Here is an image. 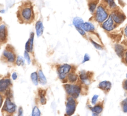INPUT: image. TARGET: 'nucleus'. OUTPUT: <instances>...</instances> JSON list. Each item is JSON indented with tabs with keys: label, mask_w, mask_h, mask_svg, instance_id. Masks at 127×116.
Instances as JSON below:
<instances>
[{
	"label": "nucleus",
	"mask_w": 127,
	"mask_h": 116,
	"mask_svg": "<svg viewBox=\"0 0 127 116\" xmlns=\"http://www.w3.org/2000/svg\"><path fill=\"white\" fill-rule=\"evenodd\" d=\"M81 27L86 32H93L95 30V27L91 22H83Z\"/></svg>",
	"instance_id": "nucleus-12"
},
{
	"label": "nucleus",
	"mask_w": 127,
	"mask_h": 116,
	"mask_svg": "<svg viewBox=\"0 0 127 116\" xmlns=\"http://www.w3.org/2000/svg\"><path fill=\"white\" fill-rule=\"evenodd\" d=\"M124 33H125V36L127 37V26H126V27L125 28V30H124Z\"/></svg>",
	"instance_id": "nucleus-38"
},
{
	"label": "nucleus",
	"mask_w": 127,
	"mask_h": 116,
	"mask_svg": "<svg viewBox=\"0 0 127 116\" xmlns=\"http://www.w3.org/2000/svg\"><path fill=\"white\" fill-rule=\"evenodd\" d=\"M91 108V109L92 111H93V113H97V114H100V113H101L102 111V110H103L102 106L101 105H99V104L93 107V108Z\"/></svg>",
	"instance_id": "nucleus-20"
},
{
	"label": "nucleus",
	"mask_w": 127,
	"mask_h": 116,
	"mask_svg": "<svg viewBox=\"0 0 127 116\" xmlns=\"http://www.w3.org/2000/svg\"><path fill=\"white\" fill-rule=\"evenodd\" d=\"M38 79H39V81L41 84H45L47 83V79H46L45 77L43 75V72L41 70H39L38 72Z\"/></svg>",
	"instance_id": "nucleus-18"
},
{
	"label": "nucleus",
	"mask_w": 127,
	"mask_h": 116,
	"mask_svg": "<svg viewBox=\"0 0 127 116\" xmlns=\"http://www.w3.org/2000/svg\"><path fill=\"white\" fill-rule=\"evenodd\" d=\"M64 88L67 94L74 98H78L81 93V88L78 85L65 84L64 85Z\"/></svg>",
	"instance_id": "nucleus-3"
},
{
	"label": "nucleus",
	"mask_w": 127,
	"mask_h": 116,
	"mask_svg": "<svg viewBox=\"0 0 127 116\" xmlns=\"http://www.w3.org/2000/svg\"><path fill=\"white\" fill-rule=\"evenodd\" d=\"M89 60H90V57H89V55L88 54H87V53H86L85 55H84V59H83V61L82 63H85V62H88V61H89Z\"/></svg>",
	"instance_id": "nucleus-32"
},
{
	"label": "nucleus",
	"mask_w": 127,
	"mask_h": 116,
	"mask_svg": "<svg viewBox=\"0 0 127 116\" xmlns=\"http://www.w3.org/2000/svg\"><path fill=\"white\" fill-rule=\"evenodd\" d=\"M112 17L113 19H114V22L116 24H121L124 21V20L126 19L125 14H123L122 12H120V11H115L112 13L111 14Z\"/></svg>",
	"instance_id": "nucleus-8"
},
{
	"label": "nucleus",
	"mask_w": 127,
	"mask_h": 116,
	"mask_svg": "<svg viewBox=\"0 0 127 116\" xmlns=\"http://www.w3.org/2000/svg\"><path fill=\"white\" fill-rule=\"evenodd\" d=\"M32 115L33 116H39L41 115L40 111L39 109L37 106H35L33 108V111H32Z\"/></svg>",
	"instance_id": "nucleus-24"
},
{
	"label": "nucleus",
	"mask_w": 127,
	"mask_h": 116,
	"mask_svg": "<svg viewBox=\"0 0 127 116\" xmlns=\"http://www.w3.org/2000/svg\"><path fill=\"white\" fill-rule=\"evenodd\" d=\"M80 78L81 79L82 82L84 83V84H89L90 82V79H89V76L88 75V73H86L84 71L81 72L80 73Z\"/></svg>",
	"instance_id": "nucleus-16"
},
{
	"label": "nucleus",
	"mask_w": 127,
	"mask_h": 116,
	"mask_svg": "<svg viewBox=\"0 0 127 116\" xmlns=\"http://www.w3.org/2000/svg\"><path fill=\"white\" fill-rule=\"evenodd\" d=\"M112 86L111 83L107 81H104L101 82L99 83V88L100 89H102L104 91H109L110 89Z\"/></svg>",
	"instance_id": "nucleus-13"
},
{
	"label": "nucleus",
	"mask_w": 127,
	"mask_h": 116,
	"mask_svg": "<svg viewBox=\"0 0 127 116\" xmlns=\"http://www.w3.org/2000/svg\"><path fill=\"white\" fill-rule=\"evenodd\" d=\"M68 80L71 82V83H74L75 81H76L77 79H78V77H77L76 75L74 74V73H69L68 76Z\"/></svg>",
	"instance_id": "nucleus-23"
},
{
	"label": "nucleus",
	"mask_w": 127,
	"mask_h": 116,
	"mask_svg": "<svg viewBox=\"0 0 127 116\" xmlns=\"http://www.w3.org/2000/svg\"><path fill=\"white\" fill-rule=\"evenodd\" d=\"M83 22H83V20L79 17H76L73 19V24L74 26V27H76V29H77V31L82 36H85L86 31H84L81 27V25Z\"/></svg>",
	"instance_id": "nucleus-7"
},
{
	"label": "nucleus",
	"mask_w": 127,
	"mask_h": 116,
	"mask_svg": "<svg viewBox=\"0 0 127 116\" xmlns=\"http://www.w3.org/2000/svg\"><path fill=\"white\" fill-rule=\"evenodd\" d=\"M125 62L127 65V51L125 53Z\"/></svg>",
	"instance_id": "nucleus-37"
},
{
	"label": "nucleus",
	"mask_w": 127,
	"mask_h": 116,
	"mask_svg": "<svg viewBox=\"0 0 127 116\" xmlns=\"http://www.w3.org/2000/svg\"><path fill=\"white\" fill-rule=\"evenodd\" d=\"M16 64L18 66H21L24 65V61L22 57H21V56L17 57V59H16Z\"/></svg>",
	"instance_id": "nucleus-26"
},
{
	"label": "nucleus",
	"mask_w": 127,
	"mask_h": 116,
	"mask_svg": "<svg viewBox=\"0 0 127 116\" xmlns=\"http://www.w3.org/2000/svg\"><path fill=\"white\" fill-rule=\"evenodd\" d=\"M1 105H2V96H1Z\"/></svg>",
	"instance_id": "nucleus-39"
},
{
	"label": "nucleus",
	"mask_w": 127,
	"mask_h": 116,
	"mask_svg": "<svg viewBox=\"0 0 127 116\" xmlns=\"http://www.w3.org/2000/svg\"><path fill=\"white\" fill-rule=\"evenodd\" d=\"M114 21L110 15L107 19L104 21L102 24V27L107 31H111L114 29Z\"/></svg>",
	"instance_id": "nucleus-9"
},
{
	"label": "nucleus",
	"mask_w": 127,
	"mask_h": 116,
	"mask_svg": "<svg viewBox=\"0 0 127 116\" xmlns=\"http://www.w3.org/2000/svg\"><path fill=\"white\" fill-rule=\"evenodd\" d=\"M35 29L37 37H40L42 36L43 32V26L42 21H39L36 23Z\"/></svg>",
	"instance_id": "nucleus-15"
},
{
	"label": "nucleus",
	"mask_w": 127,
	"mask_h": 116,
	"mask_svg": "<svg viewBox=\"0 0 127 116\" xmlns=\"http://www.w3.org/2000/svg\"><path fill=\"white\" fill-rule=\"evenodd\" d=\"M31 78L32 81V83H33L35 86L38 85L39 79H38V74H37V72H33V73H32V74H31Z\"/></svg>",
	"instance_id": "nucleus-19"
},
{
	"label": "nucleus",
	"mask_w": 127,
	"mask_h": 116,
	"mask_svg": "<svg viewBox=\"0 0 127 116\" xmlns=\"http://www.w3.org/2000/svg\"></svg>",
	"instance_id": "nucleus-40"
},
{
	"label": "nucleus",
	"mask_w": 127,
	"mask_h": 116,
	"mask_svg": "<svg viewBox=\"0 0 127 116\" xmlns=\"http://www.w3.org/2000/svg\"><path fill=\"white\" fill-rule=\"evenodd\" d=\"M25 48H26V50H27L28 52H31V49H30V40H29V39L28 40V41L27 42V43H26Z\"/></svg>",
	"instance_id": "nucleus-33"
},
{
	"label": "nucleus",
	"mask_w": 127,
	"mask_h": 116,
	"mask_svg": "<svg viewBox=\"0 0 127 116\" xmlns=\"http://www.w3.org/2000/svg\"><path fill=\"white\" fill-rule=\"evenodd\" d=\"M98 98H99V96H98V95H94V96L93 97V98H92L91 103H92V104H93V105H94V104H95V103H96L97 100Z\"/></svg>",
	"instance_id": "nucleus-31"
},
{
	"label": "nucleus",
	"mask_w": 127,
	"mask_h": 116,
	"mask_svg": "<svg viewBox=\"0 0 127 116\" xmlns=\"http://www.w3.org/2000/svg\"><path fill=\"white\" fill-rule=\"evenodd\" d=\"M97 2L94 1H91L89 3V9L91 13H93L96 10L97 7Z\"/></svg>",
	"instance_id": "nucleus-21"
},
{
	"label": "nucleus",
	"mask_w": 127,
	"mask_h": 116,
	"mask_svg": "<svg viewBox=\"0 0 127 116\" xmlns=\"http://www.w3.org/2000/svg\"><path fill=\"white\" fill-rule=\"evenodd\" d=\"M108 16H109L108 12L103 5L101 4L97 6L96 10H95V18L98 22L99 23L104 22V21L107 19Z\"/></svg>",
	"instance_id": "nucleus-2"
},
{
	"label": "nucleus",
	"mask_w": 127,
	"mask_h": 116,
	"mask_svg": "<svg viewBox=\"0 0 127 116\" xmlns=\"http://www.w3.org/2000/svg\"><path fill=\"white\" fill-rule=\"evenodd\" d=\"M124 88L127 91V79L124 82Z\"/></svg>",
	"instance_id": "nucleus-36"
},
{
	"label": "nucleus",
	"mask_w": 127,
	"mask_h": 116,
	"mask_svg": "<svg viewBox=\"0 0 127 116\" xmlns=\"http://www.w3.org/2000/svg\"><path fill=\"white\" fill-rule=\"evenodd\" d=\"M122 105L123 111L124 113H127V98L123 101L122 103Z\"/></svg>",
	"instance_id": "nucleus-28"
},
{
	"label": "nucleus",
	"mask_w": 127,
	"mask_h": 116,
	"mask_svg": "<svg viewBox=\"0 0 127 116\" xmlns=\"http://www.w3.org/2000/svg\"><path fill=\"white\" fill-rule=\"evenodd\" d=\"M20 18L24 22H31L33 19V11L31 4H25L20 8Z\"/></svg>",
	"instance_id": "nucleus-1"
},
{
	"label": "nucleus",
	"mask_w": 127,
	"mask_h": 116,
	"mask_svg": "<svg viewBox=\"0 0 127 116\" xmlns=\"http://www.w3.org/2000/svg\"><path fill=\"white\" fill-rule=\"evenodd\" d=\"M7 37V30L4 25H1L0 27V39L1 42H4Z\"/></svg>",
	"instance_id": "nucleus-14"
},
{
	"label": "nucleus",
	"mask_w": 127,
	"mask_h": 116,
	"mask_svg": "<svg viewBox=\"0 0 127 116\" xmlns=\"http://www.w3.org/2000/svg\"><path fill=\"white\" fill-rule=\"evenodd\" d=\"M24 58H25V59H26V60H27V63H28V64L29 65L30 63H31V58H30V56H29V55L28 52H27V50H25L24 53Z\"/></svg>",
	"instance_id": "nucleus-29"
},
{
	"label": "nucleus",
	"mask_w": 127,
	"mask_h": 116,
	"mask_svg": "<svg viewBox=\"0 0 127 116\" xmlns=\"http://www.w3.org/2000/svg\"><path fill=\"white\" fill-rule=\"evenodd\" d=\"M12 78L13 79V80H16L17 78V75L16 74V73H13L12 75Z\"/></svg>",
	"instance_id": "nucleus-35"
},
{
	"label": "nucleus",
	"mask_w": 127,
	"mask_h": 116,
	"mask_svg": "<svg viewBox=\"0 0 127 116\" xmlns=\"http://www.w3.org/2000/svg\"><path fill=\"white\" fill-rule=\"evenodd\" d=\"M115 52L117 53V55L120 57V58L124 56V47L120 45H116L115 47Z\"/></svg>",
	"instance_id": "nucleus-17"
},
{
	"label": "nucleus",
	"mask_w": 127,
	"mask_h": 116,
	"mask_svg": "<svg viewBox=\"0 0 127 116\" xmlns=\"http://www.w3.org/2000/svg\"><path fill=\"white\" fill-rule=\"evenodd\" d=\"M71 69V67L69 65L64 64L63 65H61L58 69V73L60 79H64L66 77V74H68L70 72Z\"/></svg>",
	"instance_id": "nucleus-6"
},
{
	"label": "nucleus",
	"mask_w": 127,
	"mask_h": 116,
	"mask_svg": "<svg viewBox=\"0 0 127 116\" xmlns=\"http://www.w3.org/2000/svg\"><path fill=\"white\" fill-rule=\"evenodd\" d=\"M11 85V81L9 78H4L0 81V91L3 93Z\"/></svg>",
	"instance_id": "nucleus-11"
},
{
	"label": "nucleus",
	"mask_w": 127,
	"mask_h": 116,
	"mask_svg": "<svg viewBox=\"0 0 127 116\" xmlns=\"http://www.w3.org/2000/svg\"><path fill=\"white\" fill-rule=\"evenodd\" d=\"M3 57L10 63H13L16 60V55L12 51L10 50H5L2 53Z\"/></svg>",
	"instance_id": "nucleus-10"
},
{
	"label": "nucleus",
	"mask_w": 127,
	"mask_h": 116,
	"mask_svg": "<svg viewBox=\"0 0 127 116\" xmlns=\"http://www.w3.org/2000/svg\"><path fill=\"white\" fill-rule=\"evenodd\" d=\"M33 36H34V34L32 32L31 34V37H30L29 40H30V49H31V52H32V48H33Z\"/></svg>",
	"instance_id": "nucleus-27"
},
{
	"label": "nucleus",
	"mask_w": 127,
	"mask_h": 116,
	"mask_svg": "<svg viewBox=\"0 0 127 116\" xmlns=\"http://www.w3.org/2000/svg\"><path fill=\"white\" fill-rule=\"evenodd\" d=\"M104 1L110 9H115L117 7V5L114 0H104Z\"/></svg>",
	"instance_id": "nucleus-22"
},
{
	"label": "nucleus",
	"mask_w": 127,
	"mask_h": 116,
	"mask_svg": "<svg viewBox=\"0 0 127 116\" xmlns=\"http://www.w3.org/2000/svg\"><path fill=\"white\" fill-rule=\"evenodd\" d=\"M40 101L42 104H45L46 103V98L45 97V94L44 91L40 92Z\"/></svg>",
	"instance_id": "nucleus-25"
},
{
	"label": "nucleus",
	"mask_w": 127,
	"mask_h": 116,
	"mask_svg": "<svg viewBox=\"0 0 127 116\" xmlns=\"http://www.w3.org/2000/svg\"><path fill=\"white\" fill-rule=\"evenodd\" d=\"M76 108V102L73 97L68 98L66 104V114L68 116H71L74 113Z\"/></svg>",
	"instance_id": "nucleus-4"
},
{
	"label": "nucleus",
	"mask_w": 127,
	"mask_h": 116,
	"mask_svg": "<svg viewBox=\"0 0 127 116\" xmlns=\"http://www.w3.org/2000/svg\"><path fill=\"white\" fill-rule=\"evenodd\" d=\"M91 42H92V43H93V45H94V47H95V48H97V49H99V50H102V46L98 44V43H97L96 42H94V41L92 40H91Z\"/></svg>",
	"instance_id": "nucleus-30"
},
{
	"label": "nucleus",
	"mask_w": 127,
	"mask_h": 116,
	"mask_svg": "<svg viewBox=\"0 0 127 116\" xmlns=\"http://www.w3.org/2000/svg\"><path fill=\"white\" fill-rule=\"evenodd\" d=\"M2 109L9 114H13L16 110V106L14 103L11 101V98H7L5 101L4 106Z\"/></svg>",
	"instance_id": "nucleus-5"
},
{
	"label": "nucleus",
	"mask_w": 127,
	"mask_h": 116,
	"mask_svg": "<svg viewBox=\"0 0 127 116\" xmlns=\"http://www.w3.org/2000/svg\"><path fill=\"white\" fill-rule=\"evenodd\" d=\"M23 114V111H22V108H19V112H18V115L19 116H22Z\"/></svg>",
	"instance_id": "nucleus-34"
}]
</instances>
